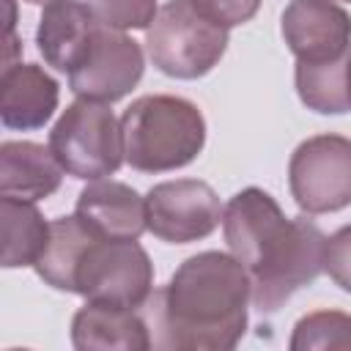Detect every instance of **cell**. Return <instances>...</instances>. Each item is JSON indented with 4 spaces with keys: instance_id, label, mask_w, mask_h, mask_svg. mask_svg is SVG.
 I'll list each match as a JSON object with an SVG mask.
<instances>
[{
    "instance_id": "1",
    "label": "cell",
    "mask_w": 351,
    "mask_h": 351,
    "mask_svg": "<svg viewBox=\"0 0 351 351\" xmlns=\"http://www.w3.org/2000/svg\"><path fill=\"white\" fill-rule=\"evenodd\" d=\"M250 271L233 252L206 250L186 258L143 304L154 348L230 351L247 332Z\"/></svg>"
},
{
    "instance_id": "2",
    "label": "cell",
    "mask_w": 351,
    "mask_h": 351,
    "mask_svg": "<svg viewBox=\"0 0 351 351\" xmlns=\"http://www.w3.org/2000/svg\"><path fill=\"white\" fill-rule=\"evenodd\" d=\"M222 236L250 271L252 304L261 313L280 310L324 271L326 236L321 228L307 217H285L261 186H247L228 200Z\"/></svg>"
},
{
    "instance_id": "3",
    "label": "cell",
    "mask_w": 351,
    "mask_h": 351,
    "mask_svg": "<svg viewBox=\"0 0 351 351\" xmlns=\"http://www.w3.org/2000/svg\"><path fill=\"white\" fill-rule=\"evenodd\" d=\"M123 156L137 173L186 167L206 145V118L195 101L170 93L134 99L123 118Z\"/></svg>"
},
{
    "instance_id": "4",
    "label": "cell",
    "mask_w": 351,
    "mask_h": 351,
    "mask_svg": "<svg viewBox=\"0 0 351 351\" xmlns=\"http://www.w3.org/2000/svg\"><path fill=\"white\" fill-rule=\"evenodd\" d=\"M151 63L176 80L206 77L228 49V30L206 19L189 0H167L145 30Z\"/></svg>"
},
{
    "instance_id": "5",
    "label": "cell",
    "mask_w": 351,
    "mask_h": 351,
    "mask_svg": "<svg viewBox=\"0 0 351 351\" xmlns=\"http://www.w3.org/2000/svg\"><path fill=\"white\" fill-rule=\"evenodd\" d=\"M49 148L60 167L82 181L112 176L123 156L121 121L107 101L80 99L71 101L49 132Z\"/></svg>"
},
{
    "instance_id": "6",
    "label": "cell",
    "mask_w": 351,
    "mask_h": 351,
    "mask_svg": "<svg viewBox=\"0 0 351 351\" xmlns=\"http://www.w3.org/2000/svg\"><path fill=\"white\" fill-rule=\"evenodd\" d=\"M71 293L85 296V302L143 310L154 293V263L137 241L93 233L74 266Z\"/></svg>"
},
{
    "instance_id": "7",
    "label": "cell",
    "mask_w": 351,
    "mask_h": 351,
    "mask_svg": "<svg viewBox=\"0 0 351 351\" xmlns=\"http://www.w3.org/2000/svg\"><path fill=\"white\" fill-rule=\"evenodd\" d=\"M288 186L304 214L351 206V137L315 134L299 143L288 162Z\"/></svg>"
},
{
    "instance_id": "8",
    "label": "cell",
    "mask_w": 351,
    "mask_h": 351,
    "mask_svg": "<svg viewBox=\"0 0 351 351\" xmlns=\"http://www.w3.org/2000/svg\"><path fill=\"white\" fill-rule=\"evenodd\" d=\"M222 203L200 178L162 181L145 192L148 230L167 244H189L211 236L222 222Z\"/></svg>"
},
{
    "instance_id": "9",
    "label": "cell",
    "mask_w": 351,
    "mask_h": 351,
    "mask_svg": "<svg viewBox=\"0 0 351 351\" xmlns=\"http://www.w3.org/2000/svg\"><path fill=\"white\" fill-rule=\"evenodd\" d=\"M145 69L143 47L126 36V30L99 25L85 58L74 71H69V88L80 99L96 101H118L140 82Z\"/></svg>"
},
{
    "instance_id": "10",
    "label": "cell",
    "mask_w": 351,
    "mask_h": 351,
    "mask_svg": "<svg viewBox=\"0 0 351 351\" xmlns=\"http://www.w3.org/2000/svg\"><path fill=\"white\" fill-rule=\"evenodd\" d=\"M280 30L296 63H329L351 52V16L335 0H291Z\"/></svg>"
},
{
    "instance_id": "11",
    "label": "cell",
    "mask_w": 351,
    "mask_h": 351,
    "mask_svg": "<svg viewBox=\"0 0 351 351\" xmlns=\"http://www.w3.org/2000/svg\"><path fill=\"white\" fill-rule=\"evenodd\" d=\"M60 85L38 63H8L0 77V121L14 132L41 129L58 110Z\"/></svg>"
},
{
    "instance_id": "12",
    "label": "cell",
    "mask_w": 351,
    "mask_h": 351,
    "mask_svg": "<svg viewBox=\"0 0 351 351\" xmlns=\"http://www.w3.org/2000/svg\"><path fill=\"white\" fill-rule=\"evenodd\" d=\"M74 214L101 239L137 241L143 230H148L145 197H140V192L132 189L129 184L112 178L90 181L77 195Z\"/></svg>"
},
{
    "instance_id": "13",
    "label": "cell",
    "mask_w": 351,
    "mask_h": 351,
    "mask_svg": "<svg viewBox=\"0 0 351 351\" xmlns=\"http://www.w3.org/2000/svg\"><path fill=\"white\" fill-rule=\"evenodd\" d=\"M99 25L101 22L88 3H80V0L47 3L36 27V44L47 66L63 74L74 71L85 58Z\"/></svg>"
},
{
    "instance_id": "14",
    "label": "cell",
    "mask_w": 351,
    "mask_h": 351,
    "mask_svg": "<svg viewBox=\"0 0 351 351\" xmlns=\"http://www.w3.org/2000/svg\"><path fill=\"white\" fill-rule=\"evenodd\" d=\"M71 343L77 351H148L151 326L134 307L85 302L71 318Z\"/></svg>"
},
{
    "instance_id": "15",
    "label": "cell",
    "mask_w": 351,
    "mask_h": 351,
    "mask_svg": "<svg viewBox=\"0 0 351 351\" xmlns=\"http://www.w3.org/2000/svg\"><path fill=\"white\" fill-rule=\"evenodd\" d=\"M63 173L49 145L33 140H5L0 145V195L44 200L58 192Z\"/></svg>"
},
{
    "instance_id": "16",
    "label": "cell",
    "mask_w": 351,
    "mask_h": 351,
    "mask_svg": "<svg viewBox=\"0 0 351 351\" xmlns=\"http://www.w3.org/2000/svg\"><path fill=\"white\" fill-rule=\"evenodd\" d=\"M3 217V266H36L49 244V222L36 208V200H22L14 195L0 197Z\"/></svg>"
},
{
    "instance_id": "17",
    "label": "cell",
    "mask_w": 351,
    "mask_h": 351,
    "mask_svg": "<svg viewBox=\"0 0 351 351\" xmlns=\"http://www.w3.org/2000/svg\"><path fill=\"white\" fill-rule=\"evenodd\" d=\"M90 236H93V230L77 214L52 219L49 222V244L33 266L36 274L55 291L71 293V274H74L80 252L85 250Z\"/></svg>"
},
{
    "instance_id": "18",
    "label": "cell",
    "mask_w": 351,
    "mask_h": 351,
    "mask_svg": "<svg viewBox=\"0 0 351 351\" xmlns=\"http://www.w3.org/2000/svg\"><path fill=\"white\" fill-rule=\"evenodd\" d=\"M348 55L329 60V63H296L293 82H296V93L307 110L321 112V115H340V112L351 110L348 88H346Z\"/></svg>"
},
{
    "instance_id": "19",
    "label": "cell",
    "mask_w": 351,
    "mask_h": 351,
    "mask_svg": "<svg viewBox=\"0 0 351 351\" xmlns=\"http://www.w3.org/2000/svg\"><path fill=\"white\" fill-rule=\"evenodd\" d=\"M291 351H332L351 348V315L340 310H315L296 321L288 340Z\"/></svg>"
},
{
    "instance_id": "20",
    "label": "cell",
    "mask_w": 351,
    "mask_h": 351,
    "mask_svg": "<svg viewBox=\"0 0 351 351\" xmlns=\"http://www.w3.org/2000/svg\"><path fill=\"white\" fill-rule=\"evenodd\" d=\"M90 11L115 30H148L156 16V0H85Z\"/></svg>"
},
{
    "instance_id": "21",
    "label": "cell",
    "mask_w": 351,
    "mask_h": 351,
    "mask_svg": "<svg viewBox=\"0 0 351 351\" xmlns=\"http://www.w3.org/2000/svg\"><path fill=\"white\" fill-rule=\"evenodd\" d=\"M324 271L337 288L351 293V225H343L326 239Z\"/></svg>"
},
{
    "instance_id": "22",
    "label": "cell",
    "mask_w": 351,
    "mask_h": 351,
    "mask_svg": "<svg viewBox=\"0 0 351 351\" xmlns=\"http://www.w3.org/2000/svg\"><path fill=\"white\" fill-rule=\"evenodd\" d=\"M189 3L206 19H211L214 25H219L225 30L250 22L261 8V0H189Z\"/></svg>"
},
{
    "instance_id": "23",
    "label": "cell",
    "mask_w": 351,
    "mask_h": 351,
    "mask_svg": "<svg viewBox=\"0 0 351 351\" xmlns=\"http://www.w3.org/2000/svg\"><path fill=\"white\" fill-rule=\"evenodd\" d=\"M346 88H348V101H351V55H348V66H346Z\"/></svg>"
},
{
    "instance_id": "24",
    "label": "cell",
    "mask_w": 351,
    "mask_h": 351,
    "mask_svg": "<svg viewBox=\"0 0 351 351\" xmlns=\"http://www.w3.org/2000/svg\"><path fill=\"white\" fill-rule=\"evenodd\" d=\"M25 3H33V5H47V3H52V0H25Z\"/></svg>"
},
{
    "instance_id": "25",
    "label": "cell",
    "mask_w": 351,
    "mask_h": 351,
    "mask_svg": "<svg viewBox=\"0 0 351 351\" xmlns=\"http://www.w3.org/2000/svg\"><path fill=\"white\" fill-rule=\"evenodd\" d=\"M346 3H351V0H346Z\"/></svg>"
}]
</instances>
